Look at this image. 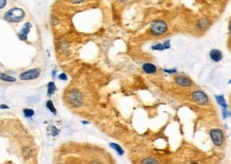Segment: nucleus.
Segmentation results:
<instances>
[{
  "label": "nucleus",
  "mask_w": 231,
  "mask_h": 164,
  "mask_svg": "<svg viewBox=\"0 0 231 164\" xmlns=\"http://www.w3.org/2000/svg\"><path fill=\"white\" fill-rule=\"evenodd\" d=\"M25 12L23 10L18 7H15L12 10H10L8 12L5 14V20L9 22H19L24 19Z\"/></svg>",
  "instance_id": "1"
},
{
  "label": "nucleus",
  "mask_w": 231,
  "mask_h": 164,
  "mask_svg": "<svg viewBox=\"0 0 231 164\" xmlns=\"http://www.w3.org/2000/svg\"><path fill=\"white\" fill-rule=\"evenodd\" d=\"M168 31L166 22L162 20H155L153 22L150 30V32L154 36H161Z\"/></svg>",
  "instance_id": "2"
},
{
  "label": "nucleus",
  "mask_w": 231,
  "mask_h": 164,
  "mask_svg": "<svg viewBox=\"0 0 231 164\" xmlns=\"http://www.w3.org/2000/svg\"><path fill=\"white\" fill-rule=\"evenodd\" d=\"M68 100L70 105L74 107H79L83 103V95L76 89H73L68 93Z\"/></svg>",
  "instance_id": "3"
},
{
  "label": "nucleus",
  "mask_w": 231,
  "mask_h": 164,
  "mask_svg": "<svg viewBox=\"0 0 231 164\" xmlns=\"http://www.w3.org/2000/svg\"><path fill=\"white\" fill-rule=\"evenodd\" d=\"M210 136L212 142L216 146H220L224 140V135L222 130L219 128H214L210 130Z\"/></svg>",
  "instance_id": "4"
},
{
  "label": "nucleus",
  "mask_w": 231,
  "mask_h": 164,
  "mask_svg": "<svg viewBox=\"0 0 231 164\" xmlns=\"http://www.w3.org/2000/svg\"><path fill=\"white\" fill-rule=\"evenodd\" d=\"M192 99L199 105L205 106L209 102V98L206 93L202 91H196L192 93Z\"/></svg>",
  "instance_id": "5"
},
{
  "label": "nucleus",
  "mask_w": 231,
  "mask_h": 164,
  "mask_svg": "<svg viewBox=\"0 0 231 164\" xmlns=\"http://www.w3.org/2000/svg\"><path fill=\"white\" fill-rule=\"evenodd\" d=\"M41 74V70L39 68H34L27 70L23 73H22L19 78L22 80H34L38 78Z\"/></svg>",
  "instance_id": "6"
},
{
  "label": "nucleus",
  "mask_w": 231,
  "mask_h": 164,
  "mask_svg": "<svg viewBox=\"0 0 231 164\" xmlns=\"http://www.w3.org/2000/svg\"><path fill=\"white\" fill-rule=\"evenodd\" d=\"M174 81L176 84L182 87H189L193 84L192 80L186 76H178L175 77Z\"/></svg>",
  "instance_id": "7"
},
{
  "label": "nucleus",
  "mask_w": 231,
  "mask_h": 164,
  "mask_svg": "<svg viewBox=\"0 0 231 164\" xmlns=\"http://www.w3.org/2000/svg\"><path fill=\"white\" fill-rule=\"evenodd\" d=\"M32 27L31 24L30 22H27L25 23L23 28L20 31V33L18 34V37H19V39L22 41H26L27 39V35L30 32V30H31Z\"/></svg>",
  "instance_id": "8"
},
{
  "label": "nucleus",
  "mask_w": 231,
  "mask_h": 164,
  "mask_svg": "<svg viewBox=\"0 0 231 164\" xmlns=\"http://www.w3.org/2000/svg\"><path fill=\"white\" fill-rule=\"evenodd\" d=\"M210 58L214 62H220L223 58V54L218 49L211 50L210 52Z\"/></svg>",
  "instance_id": "9"
},
{
  "label": "nucleus",
  "mask_w": 231,
  "mask_h": 164,
  "mask_svg": "<svg viewBox=\"0 0 231 164\" xmlns=\"http://www.w3.org/2000/svg\"><path fill=\"white\" fill-rule=\"evenodd\" d=\"M210 20L206 18H203L197 21L196 27L201 31H204L210 27Z\"/></svg>",
  "instance_id": "10"
},
{
  "label": "nucleus",
  "mask_w": 231,
  "mask_h": 164,
  "mask_svg": "<svg viewBox=\"0 0 231 164\" xmlns=\"http://www.w3.org/2000/svg\"><path fill=\"white\" fill-rule=\"evenodd\" d=\"M143 71L147 74H153L157 72V67L151 63H145L142 66Z\"/></svg>",
  "instance_id": "11"
},
{
  "label": "nucleus",
  "mask_w": 231,
  "mask_h": 164,
  "mask_svg": "<svg viewBox=\"0 0 231 164\" xmlns=\"http://www.w3.org/2000/svg\"><path fill=\"white\" fill-rule=\"evenodd\" d=\"M215 98L216 99L218 103L222 108H227V103L224 97L222 95H216Z\"/></svg>",
  "instance_id": "12"
},
{
  "label": "nucleus",
  "mask_w": 231,
  "mask_h": 164,
  "mask_svg": "<svg viewBox=\"0 0 231 164\" xmlns=\"http://www.w3.org/2000/svg\"><path fill=\"white\" fill-rule=\"evenodd\" d=\"M0 79L3 81L10 82V83H13V82H15L16 80V79H15V78L7 75V74L1 73V72H0Z\"/></svg>",
  "instance_id": "13"
},
{
  "label": "nucleus",
  "mask_w": 231,
  "mask_h": 164,
  "mask_svg": "<svg viewBox=\"0 0 231 164\" xmlns=\"http://www.w3.org/2000/svg\"><path fill=\"white\" fill-rule=\"evenodd\" d=\"M110 146L111 148H112L114 150L116 151L120 155H122L124 154V151H123L122 148L119 145H118L116 143H111L110 144Z\"/></svg>",
  "instance_id": "14"
},
{
  "label": "nucleus",
  "mask_w": 231,
  "mask_h": 164,
  "mask_svg": "<svg viewBox=\"0 0 231 164\" xmlns=\"http://www.w3.org/2000/svg\"><path fill=\"white\" fill-rule=\"evenodd\" d=\"M55 91H56V86H55V83H54V82H50L47 85L48 95H53Z\"/></svg>",
  "instance_id": "15"
},
{
  "label": "nucleus",
  "mask_w": 231,
  "mask_h": 164,
  "mask_svg": "<svg viewBox=\"0 0 231 164\" xmlns=\"http://www.w3.org/2000/svg\"><path fill=\"white\" fill-rule=\"evenodd\" d=\"M141 164H159L157 159L152 158H147L142 160Z\"/></svg>",
  "instance_id": "16"
},
{
  "label": "nucleus",
  "mask_w": 231,
  "mask_h": 164,
  "mask_svg": "<svg viewBox=\"0 0 231 164\" xmlns=\"http://www.w3.org/2000/svg\"><path fill=\"white\" fill-rule=\"evenodd\" d=\"M46 106L48 108V110H49L51 113H53L54 114H56V109L55 108V106L54 105L53 102L51 101V100H48L47 103H46Z\"/></svg>",
  "instance_id": "17"
},
{
  "label": "nucleus",
  "mask_w": 231,
  "mask_h": 164,
  "mask_svg": "<svg viewBox=\"0 0 231 164\" xmlns=\"http://www.w3.org/2000/svg\"><path fill=\"white\" fill-rule=\"evenodd\" d=\"M153 50H155V51H163L165 50V47L163 46V44L162 43H157L153 45L151 47Z\"/></svg>",
  "instance_id": "18"
},
{
  "label": "nucleus",
  "mask_w": 231,
  "mask_h": 164,
  "mask_svg": "<svg viewBox=\"0 0 231 164\" xmlns=\"http://www.w3.org/2000/svg\"><path fill=\"white\" fill-rule=\"evenodd\" d=\"M23 112H24L25 117H27V118H31L35 114L34 111L31 109H24L23 110Z\"/></svg>",
  "instance_id": "19"
},
{
  "label": "nucleus",
  "mask_w": 231,
  "mask_h": 164,
  "mask_svg": "<svg viewBox=\"0 0 231 164\" xmlns=\"http://www.w3.org/2000/svg\"><path fill=\"white\" fill-rule=\"evenodd\" d=\"M222 115H223V117H224V118H226L228 116H229V115H230V113L229 112V111L227 110L226 108H223V109H222Z\"/></svg>",
  "instance_id": "20"
},
{
  "label": "nucleus",
  "mask_w": 231,
  "mask_h": 164,
  "mask_svg": "<svg viewBox=\"0 0 231 164\" xmlns=\"http://www.w3.org/2000/svg\"><path fill=\"white\" fill-rule=\"evenodd\" d=\"M59 79L62 80H66L68 77H67V75L65 73H62L59 75Z\"/></svg>",
  "instance_id": "21"
},
{
  "label": "nucleus",
  "mask_w": 231,
  "mask_h": 164,
  "mask_svg": "<svg viewBox=\"0 0 231 164\" xmlns=\"http://www.w3.org/2000/svg\"><path fill=\"white\" fill-rule=\"evenodd\" d=\"M70 3H72V4H79L82 2H83L85 0H69Z\"/></svg>",
  "instance_id": "22"
},
{
  "label": "nucleus",
  "mask_w": 231,
  "mask_h": 164,
  "mask_svg": "<svg viewBox=\"0 0 231 164\" xmlns=\"http://www.w3.org/2000/svg\"><path fill=\"white\" fill-rule=\"evenodd\" d=\"M163 46L165 47V50H168L170 48V41H166L165 42H163Z\"/></svg>",
  "instance_id": "23"
},
{
  "label": "nucleus",
  "mask_w": 231,
  "mask_h": 164,
  "mask_svg": "<svg viewBox=\"0 0 231 164\" xmlns=\"http://www.w3.org/2000/svg\"><path fill=\"white\" fill-rule=\"evenodd\" d=\"M6 0H0V10L3 8L6 5Z\"/></svg>",
  "instance_id": "24"
},
{
  "label": "nucleus",
  "mask_w": 231,
  "mask_h": 164,
  "mask_svg": "<svg viewBox=\"0 0 231 164\" xmlns=\"http://www.w3.org/2000/svg\"><path fill=\"white\" fill-rule=\"evenodd\" d=\"M164 71L167 73H170V74H172V73H175L177 72V70L175 69H166L164 70Z\"/></svg>",
  "instance_id": "25"
},
{
  "label": "nucleus",
  "mask_w": 231,
  "mask_h": 164,
  "mask_svg": "<svg viewBox=\"0 0 231 164\" xmlns=\"http://www.w3.org/2000/svg\"><path fill=\"white\" fill-rule=\"evenodd\" d=\"M58 129L55 127H54V126H53V128H52V135H53L54 136L57 135L58 133Z\"/></svg>",
  "instance_id": "26"
},
{
  "label": "nucleus",
  "mask_w": 231,
  "mask_h": 164,
  "mask_svg": "<svg viewBox=\"0 0 231 164\" xmlns=\"http://www.w3.org/2000/svg\"><path fill=\"white\" fill-rule=\"evenodd\" d=\"M0 108L1 109H9V107L7 105H4V104H2V105L0 106Z\"/></svg>",
  "instance_id": "27"
},
{
  "label": "nucleus",
  "mask_w": 231,
  "mask_h": 164,
  "mask_svg": "<svg viewBox=\"0 0 231 164\" xmlns=\"http://www.w3.org/2000/svg\"><path fill=\"white\" fill-rule=\"evenodd\" d=\"M229 31L230 33V35L231 37V21H230L229 24Z\"/></svg>",
  "instance_id": "28"
},
{
  "label": "nucleus",
  "mask_w": 231,
  "mask_h": 164,
  "mask_svg": "<svg viewBox=\"0 0 231 164\" xmlns=\"http://www.w3.org/2000/svg\"><path fill=\"white\" fill-rule=\"evenodd\" d=\"M120 1L122 2H125L127 1V0H120Z\"/></svg>",
  "instance_id": "29"
},
{
  "label": "nucleus",
  "mask_w": 231,
  "mask_h": 164,
  "mask_svg": "<svg viewBox=\"0 0 231 164\" xmlns=\"http://www.w3.org/2000/svg\"><path fill=\"white\" fill-rule=\"evenodd\" d=\"M191 164H199V163H197V162H193Z\"/></svg>",
  "instance_id": "30"
},
{
  "label": "nucleus",
  "mask_w": 231,
  "mask_h": 164,
  "mask_svg": "<svg viewBox=\"0 0 231 164\" xmlns=\"http://www.w3.org/2000/svg\"><path fill=\"white\" fill-rule=\"evenodd\" d=\"M229 84H230V83H231V79H230V80H229Z\"/></svg>",
  "instance_id": "31"
}]
</instances>
